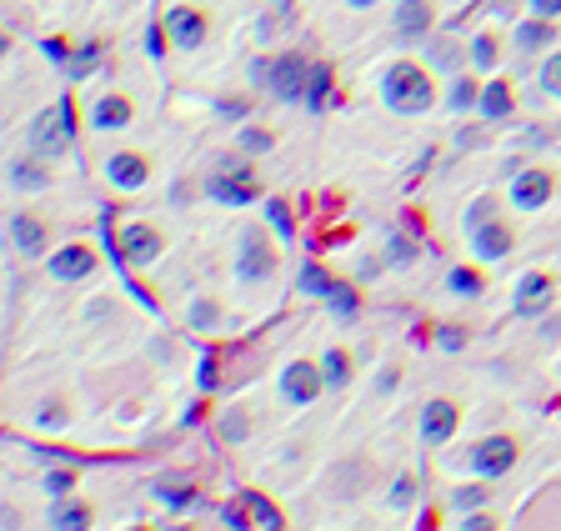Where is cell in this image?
<instances>
[{"label":"cell","mask_w":561,"mask_h":531,"mask_svg":"<svg viewBox=\"0 0 561 531\" xmlns=\"http://www.w3.org/2000/svg\"><path fill=\"white\" fill-rule=\"evenodd\" d=\"M381 101H386L396 116H421V111H431L436 86H431V76H426L416 61H396V66L381 76Z\"/></svg>","instance_id":"1"},{"label":"cell","mask_w":561,"mask_h":531,"mask_svg":"<svg viewBox=\"0 0 561 531\" xmlns=\"http://www.w3.org/2000/svg\"><path fill=\"white\" fill-rule=\"evenodd\" d=\"M306 76H311L306 56H276V61H256L251 66V81L261 91H271L276 101H301L306 96Z\"/></svg>","instance_id":"2"},{"label":"cell","mask_w":561,"mask_h":531,"mask_svg":"<svg viewBox=\"0 0 561 531\" xmlns=\"http://www.w3.org/2000/svg\"><path fill=\"white\" fill-rule=\"evenodd\" d=\"M516 456H521V446H516V436H501V431H496V436H481V441L471 446V456H466V466H471V471H476V476H481V481L491 486L496 476H506V471L516 466Z\"/></svg>","instance_id":"3"},{"label":"cell","mask_w":561,"mask_h":531,"mask_svg":"<svg viewBox=\"0 0 561 531\" xmlns=\"http://www.w3.org/2000/svg\"><path fill=\"white\" fill-rule=\"evenodd\" d=\"M271 271H276V246L266 241V231L246 226L241 241H236V276L256 286V281H266Z\"/></svg>","instance_id":"4"},{"label":"cell","mask_w":561,"mask_h":531,"mask_svg":"<svg viewBox=\"0 0 561 531\" xmlns=\"http://www.w3.org/2000/svg\"><path fill=\"white\" fill-rule=\"evenodd\" d=\"M71 136H76L71 106H56V111L36 116V126H31V151H36L41 161H51V156H61V151L71 146Z\"/></svg>","instance_id":"5"},{"label":"cell","mask_w":561,"mask_h":531,"mask_svg":"<svg viewBox=\"0 0 561 531\" xmlns=\"http://www.w3.org/2000/svg\"><path fill=\"white\" fill-rule=\"evenodd\" d=\"M321 366L316 361H286L281 366V396L291 401V406H306V401H316L321 396Z\"/></svg>","instance_id":"6"},{"label":"cell","mask_w":561,"mask_h":531,"mask_svg":"<svg viewBox=\"0 0 561 531\" xmlns=\"http://www.w3.org/2000/svg\"><path fill=\"white\" fill-rule=\"evenodd\" d=\"M551 296H556V276H551V271H526V276L516 281L511 306H516V316H541V311L551 306Z\"/></svg>","instance_id":"7"},{"label":"cell","mask_w":561,"mask_h":531,"mask_svg":"<svg viewBox=\"0 0 561 531\" xmlns=\"http://www.w3.org/2000/svg\"><path fill=\"white\" fill-rule=\"evenodd\" d=\"M456 426H461V406H456V401L431 396V401L421 406V441L441 446V441H451V436H456Z\"/></svg>","instance_id":"8"},{"label":"cell","mask_w":561,"mask_h":531,"mask_svg":"<svg viewBox=\"0 0 561 531\" xmlns=\"http://www.w3.org/2000/svg\"><path fill=\"white\" fill-rule=\"evenodd\" d=\"M211 196H216V201H226V206H246V201L256 196L251 171H246L241 161H226V166L211 176Z\"/></svg>","instance_id":"9"},{"label":"cell","mask_w":561,"mask_h":531,"mask_svg":"<svg viewBox=\"0 0 561 531\" xmlns=\"http://www.w3.org/2000/svg\"><path fill=\"white\" fill-rule=\"evenodd\" d=\"M551 191H556L551 171L531 166V171H521V176L511 181V206H521V211H541V206L551 201Z\"/></svg>","instance_id":"10"},{"label":"cell","mask_w":561,"mask_h":531,"mask_svg":"<svg viewBox=\"0 0 561 531\" xmlns=\"http://www.w3.org/2000/svg\"><path fill=\"white\" fill-rule=\"evenodd\" d=\"M106 181L121 186V191H136V186L151 181V161L141 151H116V156H106Z\"/></svg>","instance_id":"11"},{"label":"cell","mask_w":561,"mask_h":531,"mask_svg":"<svg viewBox=\"0 0 561 531\" xmlns=\"http://www.w3.org/2000/svg\"><path fill=\"white\" fill-rule=\"evenodd\" d=\"M511 246H516V236H511V226H501V221H486V226L471 231V251H476L481 261H501V256H511Z\"/></svg>","instance_id":"12"},{"label":"cell","mask_w":561,"mask_h":531,"mask_svg":"<svg viewBox=\"0 0 561 531\" xmlns=\"http://www.w3.org/2000/svg\"><path fill=\"white\" fill-rule=\"evenodd\" d=\"M166 31H171V41H176L181 51H191V46L206 41V16L191 11V6H176V11L166 16Z\"/></svg>","instance_id":"13"},{"label":"cell","mask_w":561,"mask_h":531,"mask_svg":"<svg viewBox=\"0 0 561 531\" xmlns=\"http://www.w3.org/2000/svg\"><path fill=\"white\" fill-rule=\"evenodd\" d=\"M121 256H126L131 266H146V261L161 256V236H156L151 226H126V231H121Z\"/></svg>","instance_id":"14"},{"label":"cell","mask_w":561,"mask_h":531,"mask_svg":"<svg viewBox=\"0 0 561 531\" xmlns=\"http://www.w3.org/2000/svg\"><path fill=\"white\" fill-rule=\"evenodd\" d=\"M91 266H96L91 246H66V251L51 256V276L56 281H81V276H91Z\"/></svg>","instance_id":"15"},{"label":"cell","mask_w":561,"mask_h":531,"mask_svg":"<svg viewBox=\"0 0 561 531\" xmlns=\"http://www.w3.org/2000/svg\"><path fill=\"white\" fill-rule=\"evenodd\" d=\"M396 31L406 41L426 36L431 31V0H401V6H396Z\"/></svg>","instance_id":"16"},{"label":"cell","mask_w":561,"mask_h":531,"mask_svg":"<svg viewBox=\"0 0 561 531\" xmlns=\"http://www.w3.org/2000/svg\"><path fill=\"white\" fill-rule=\"evenodd\" d=\"M91 126H96V131H121V126H131V101H126V96H101V101L91 106Z\"/></svg>","instance_id":"17"},{"label":"cell","mask_w":561,"mask_h":531,"mask_svg":"<svg viewBox=\"0 0 561 531\" xmlns=\"http://www.w3.org/2000/svg\"><path fill=\"white\" fill-rule=\"evenodd\" d=\"M476 111H481L486 121H501V116H511V86H506V81H486V86H481V101H476Z\"/></svg>","instance_id":"18"},{"label":"cell","mask_w":561,"mask_h":531,"mask_svg":"<svg viewBox=\"0 0 561 531\" xmlns=\"http://www.w3.org/2000/svg\"><path fill=\"white\" fill-rule=\"evenodd\" d=\"M11 236H16V251H26V256H41V246H46V226L36 216H16Z\"/></svg>","instance_id":"19"},{"label":"cell","mask_w":561,"mask_h":531,"mask_svg":"<svg viewBox=\"0 0 561 531\" xmlns=\"http://www.w3.org/2000/svg\"><path fill=\"white\" fill-rule=\"evenodd\" d=\"M51 531H91V506H81V501H56Z\"/></svg>","instance_id":"20"},{"label":"cell","mask_w":561,"mask_h":531,"mask_svg":"<svg viewBox=\"0 0 561 531\" xmlns=\"http://www.w3.org/2000/svg\"><path fill=\"white\" fill-rule=\"evenodd\" d=\"M311 111H321L326 101H331V66H311V76H306V96H301Z\"/></svg>","instance_id":"21"},{"label":"cell","mask_w":561,"mask_h":531,"mask_svg":"<svg viewBox=\"0 0 561 531\" xmlns=\"http://www.w3.org/2000/svg\"><path fill=\"white\" fill-rule=\"evenodd\" d=\"M446 291H451V296H466V301H476V296L486 291V281H481L471 266H456V271L446 276Z\"/></svg>","instance_id":"22"},{"label":"cell","mask_w":561,"mask_h":531,"mask_svg":"<svg viewBox=\"0 0 561 531\" xmlns=\"http://www.w3.org/2000/svg\"><path fill=\"white\" fill-rule=\"evenodd\" d=\"M501 61V41L496 36H471V66L476 71H496Z\"/></svg>","instance_id":"23"},{"label":"cell","mask_w":561,"mask_h":531,"mask_svg":"<svg viewBox=\"0 0 561 531\" xmlns=\"http://www.w3.org/2000/svg\"><path fill=\"white\" fill-rule=\"evenodd\" d=\"M11 181H16L21 191H41V186L51 181V171H46L41 161H16V166H11Z\"/></svg>","instance_id":"24"},{"label":"cell","mask_w":561,"mask_h":531,"mask_svg":"<svg viewBox=\"0 0 561 531\" xmlns=\"http://www.w3.org/2000/svg\"><path fill=\"white\" fill-rule=\"evenodd\" d=\"M546 41H551V26H546V21L531 16L526 26H516V46H521V51H541Z\"/></svg>","instance_id":"25"},{"label":"cell","mask_w":561,"mask_h":531,"mask_svg":"<svg viewBox=\"0 0 561 531\" xmlns=\"http://www.w3.org/2000/svg\"><path fill=\"white\" fill-rule=\"evenodd\" d=\"M451 506L466 511V516H471V511H486V481H476V486H456V491H451Z\"/></svg>","instance_id":"26"},{"label":"cell","mask_w":561,"mask_h":531,"mask_svg":"<svg viewBox=\"0 0 561 531\" xmlns=\"http://www.w3.org/2000/svg\"><path fill=\"white\" fill-rule=\"evenodd\" d=\"M481 101V86L471 81V76H456V86H451V111H471Z\"/></svg>","instance_id":"27"},{"label":"cell","mask_w":561,"mask_h":531,"mask_svg":"<svg viewBox=\"0 0 561 531\" xmlns=\"http://www.w3.org/2000/svg\"><path fill=\"white\" fill-rule=\"evenodd\" d=\"M346 376H351L346 351H326V361H321V381H326V386H346Z\"/></svg>","instance_id":"28"},{"label":"cell","mask_w":561,"mask_h":531,"mask_svg":"<svg viewBox=\"0 0 561 531\" xmlns=\"http://www.w3.org/2000/svg\"><path fill=\"white\" fill-rule=\"evenodd\" d=\"M301 291H306V296H331L336 281H331L321 266H306V271H301Z\"/></svg>","instance_id":"29"},{"label":"cell","mask_w":561,"mask_h":531,"mask_svg":"<svg viewBox=\"0 0 561 531\" xmlns=\"http://www.w3.org/2000/svg\"><path fill=\"white\" fill-rule=\"evenodd\" d=\"M326 301H331V306H336V321H351V316H356V306H361V301H356V291H351V286H336V291H331V296H326Z\"/></svg>","instance_id":"30"},{"label":"cell","mask_w":561,"mask_h":531,"mask_svg":"<svg viewBox=\"0 0 561 531\" xmlns=\"http://www.w3.org/2000/svg\"><path fill=\"white\" fill-rule=\"evenodd\" d=\"M216 321H221V306H216V301H206V296H201V301H191V326L211 331Z\"/></svg>","instance_id":"31"},{"label":"cell","mask_w":561,"mask_h":531,"mask_svg":"<svg viewBox=\"0 0 561 531\" xmlns=\"http://www.w3.org/2000/svg\"><path fill=\"white\" fill-rule=\"evenodd\" d=\"M46 491H51V496H71V491H76V471H71V466L46 471Z\"/></svg>","instance_id":"32"},{"label":"cell","mask_w":561,"mask_h":531,"mask_svg":"<svg viewBox=\"0 0 561 531\" xmlns=\"http://www.w3.org/2000/svg\"><path fill=\"white\" fill-rule=\"evenodd\" d=\"M541 91H546V96H561V51L546 56V66H541Z\"/></svg>","instance_id":"33"},{"label":"cell","mask_w":561,"mask_h":531,"mask_svg":"<svg viewBox=\"0 0 561 531\" xmlns=\"http://www.w3.org/2000/svg\"><path fill=\"white\" fill-rule=\"evenodd\" d=\"M486 221H496V201H491V196H481V201L466 211V231H476V226H486Z\"/></svg>","instance_id":"34"},{"label":"cell","mask_w":561,"mask_h":531,"mask_svg":"<svg viewBox=\"0 0 561 531\" xmlns=\"http://www.w3.org/2000/svg\"><path fill=\"white\" fill-rule=\"evenodd\" d=\"M156 496H161V501H171V506H191V501H196V486H171V481H161V486H156Z\"/></svg>","instance_id":"35"},{"label":"cell","mask_w":561,"mask_h":531,"mask_svg":"<svg viewBox=\"0 0 561 531\" xmlns=\"http://www.w3.org/2000/svg\"><path fill=\"white\" fill-rule=\"evenodd\" d=\"M416 501V476H396L391 486V506H411Z\"/></svg>","instance_id":"36"},{"label":"cell","mask_w":561,"mask_h":531,"mask_svg":"<svg viewBox=\"0 0 561 531\" xmlns=\"http://www.w3.org/2000/svg\"><path fill=\"white\" fill-rule=\"evenodd\" d=\"M266 221L276 226V236H291V211H286L281 201H271V206H266Z\"/></svg>","instance_id":"37"},{"label":"cell","mask_w":561,"mask_h":531,"mask_svg":"<svg viewBox=\"0 0 561 531\" xmlns=\"http://www.w3.org/2000/svg\"><path fill=\"white\" fill-rule=\"evenodd\" d=\"M461 531H501V521H496V516H486V511H471V516L461 521Z\"/></svg>","instance_id":"38"},{"label":"cell","mask_w":561,"mask_h":531,"mask_svg":"<svg viewBox=\"0 0 561 531\" xmlns=\"http://www.w3.org/2000/svg\"><path fill=\"white\" fill-rule=\"evenodd\" d=\"M241 146H246V151H271V146H276V136H271V131H246V136H241Z\"/></svg>","instance_id":"39"},{"label":"cell","mask_w":561,"mask_h":531,"mask_svg":"<svg viewBox=\"0 0 561 531\" xmlns=\"http://www.w3.org/2000/svg\"><path fill=\"white\" fill-rule=\"evenodd\" d=\"M531 16L536 21H556L561 16V0H531Z\"/></svg>","instance_id":"40"},{"label":"cell","mask_w":561,"mask_h":531,"mask_svg":"<svg viewBox=\"0 0 561 531\" xmlns=\"http://www.w3.org/2000/svg\"><path fill=\"white\" fill-rule=\"evenodd\" d=\"M436 341H441L446 351H461V346H466V331H461V326H441V336H436Z\"/></svg>","instance_id":"41"},{"label":"cell","mask_w":561,"mask_h":531,"mask_svg":"<svg viewBox=\"0 0 561 531\" xmlns=\"http://www.w3.org/2000/svg\"><path fill=\"white\" fill-rule=\"evenodd\" d=\"M41 421H46V426L66 421V406H61V401H46V406H41Z\"/></svg>","instance_id":"42"},{"label":"cell","mask_w":561,"mask_h":531,"mask_svg":"<svg viewBox=\"0 0 561 531\" xmlns=\"http://www.w3.org/2000/svg\"><path fill=\"white\" fill-rule=\"evenodd\" d=\"M226 431H231V436H241V431H246V416H241V411H236V416H226Z\"/></svg>","instance_id":"43"},{"label":"cell","mask_w":561,"mask_h":531,"mask_svg":"<svg viewBox=\"0 0 561 531\" xmlns=\"http://www.w3.org/2000/svg\"><path fill=\"white\" fill-rule=\"evenodd\" d=\"M6 51H11V36H6V31H0V56H6Z\"/></svg>","instance_id":"44"},{"label":"cell","mask_w":561,"mask_h":531,"mask_svg":"<svg viewBox=\"0 0 561 531\" xmlns=\"http://www.w3.org/2000/svg\"><path fill=\"white\" fill-rule=\"evenodd\" d=\"M351 6H356V11H366V6H376V0H351Z\"/></svg>","instance_id":"45"},{"label":"cell","mask_w":561,"mask_h":531,"mask_svg":"<svg viewBox=\"0 0 561 531\" xmlns=\"http://www.w3.org/2000/svg\"><path fill=\"white\" fill-rule=\"evenodd\" d=\"M276 6H286V0H276Z\"/></svg>","instance_id":"46"},{"label":"cell","mask_w":561,"mask_h":531,"mask_svg":"<svg viewBox=\"0 0 561 531\" xmlns=\"http://www.w3.org/2000/svg\"><path fill=\"white\" fill-rule=\"evenodd\" d=\"M176 531H186V526H176Z\"/></svg>","instance_id":"47"},{"label":"cell","mask_w":561,"mask_h":531,"mask_svg":"<svg viewBox=\"0 0 561 531\" xmlns=\"http://www.w3.org/2000/svg\"><path fill=\"white\" fill-rule=\"evenodd\" d=\"M136 531H146V526H136Z\"/></svg>","instance_id":"48"}]
</instances>
